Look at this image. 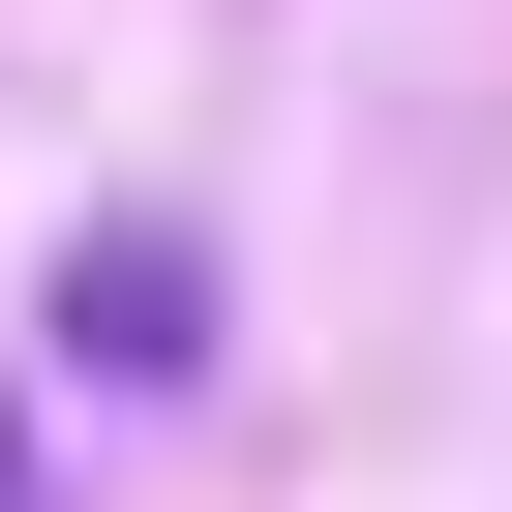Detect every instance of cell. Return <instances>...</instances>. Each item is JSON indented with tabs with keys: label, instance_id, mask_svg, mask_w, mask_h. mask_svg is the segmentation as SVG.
<instances>
[{
	"label": "cell",
	"instance_id": "1",
	"mask_svg": "<svg viewBox=\"0 0 512 512\" xmlns=\"http://www.w3.org/2000/svg\"><path fill=\"white\" fill-rule=\"evenodd\" d=\"M61 332H91L121 392H181V362H211V241H151V211H121L91 272H61Z\"/></svg>",
	"mask_w": 512,
	"mask_h": 512
},
{
	"label": "cell",
	"instance_id": "2",
	"mask_svg": "<svg viewBox=\"0 0 512 512\" xmlns=\"http://www.w3.org/2000/svg\"><path fill=\"white\" fill-rule=\"evenodd\" d=\"M0 512H31V392H0Z\"/></svg>",
	"mask_w": 512,
	"mask_h": 512
}]
</instances>
